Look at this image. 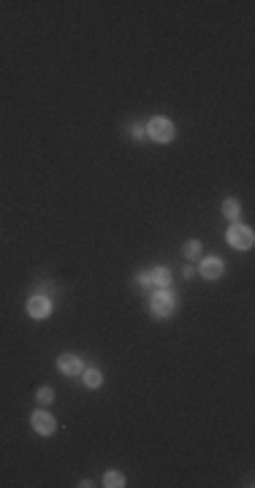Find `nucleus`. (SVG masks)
I'll list each match as a JSON object with an SVG mask.
<instances>
[{
    "instance_id": "39448f33",
    "label": "nucleus",
    "mask_w": 255,
    "mask_h": 488,
    "mask_svg": "<svg viewBox=\"0 0 255 488\" xmlns=\"http://www.w3.org/2000/svg\"><path fill=\"white\" fill-rule=\"evenodd\" d=\"M57 366H60L63 375H68V377L82 375V358L73 356V353H63V356L57 358Z\"/></svg>"
},
{
    "instance_id": "6e6552de",
    "label": "nucleus",
    "mask_w": 255,
    "mask_h": 488,
    "mask_svg": "<svg viewBox=\"0 0 255 488\" xmlns=\"http://www.w3.org/2000/svg\"><path fill=\"white\" fill-rule=\"evenodd\" d=\"M152 285H158V288H168V285H171V271L163 269V266L155 269L152 271Z\"/></svg>"
},
{
    "instance_id": "7ed1b4c3",
    "label": "nucleus",
    "mask_w": 255,
    "mask_h": 488,
    "mask_svg": "<svg viewBox=\"0 0 255 488\" xmlns=\"http://www.w3.org/2000/svg\"><path fill=\"white\" fill-rule=\"evenodd\" d=\"M228 244L236 247V250H250L252 247V231L250 228H244V225H231L228 228Z\"/></svg>"
},
{
    "instance_id": "ddd939ff",
    "label": "nucleus",
    "mask_w": 255,
    "mask_h": 488,
    "mask_svg": "<svg viewBox=\"0 0 255 488\" xmlns=\"http://www.w3.org/2000/svg\"><path fill=\"white\" fill-rule=\"evenodd\" d=\"M198 252H201V242H195V239H193V242L185 244V255H187V258H195Z\"/></svg>"
},
{
    "instance_id": "9d476101",
    "label": "nucleus",
    "mask_w": 255,
    "mask_h": 488,
    "mask_svg": "<svg viewBox=\"0 0 255 488\" xmlns=\"http://www.w3.org/2000/svg\"><path fill=\"white\" fill-rule=\"evenodd\" d=\"M223 217H228V220H236L239 217V201L236 198H228L223 204Z\"/></svg>"
},
{
    "instance_id": "f8f14e48",
    "label": "nucleus",
    "mask_w": 255,
    "mask_h": 488,
    "mask_svg": "<svg viewBox=\"0 0 255 488\" xmlns=\"http://www.w3.org/2000/svg\"><path fill=\"white\" fill-rule=\"evenodd\" d=\"M35 399H38V404H52L54 394H52V388H41L38 394H35Z\"/></svg>"
},
{
    "instance_id": "2eb2a0df",
    "label": "nucleus",
    "mask_w": 255,
    "mask_h": 488,
    "mask_svg": "<svg viewBox=\"0 0 255 488\" xmlns=\"http://www.w3.org/2000/svg\"><path fill=\"white\" fill-rule=\"evenodd\" d=\"M133 139H139V141H141V139H147V130L141 128V125H133Z\"/></svg>"
},
{
    "instance_id": "423d86ee",
    "label": "nucleus",
    "mask_w": 255,
    "mask_h": 488,
    "mask_svg": "<svg viewBox=\"0 0 255 488\" xmlns=\"http://www.w3.org/2000/svg\"><path fill=\"white\" fill-rule=\"evenodd\" d=\"M27 312H30L33 318H49V312H52V301L46 299V296H33V299L27 301Z\"/></svg>"
},
{
    "instance_id": "f257e3e1",
    "label": "nucleus",
    "mask_w": 255,
    "mask_h": 488,
    "mask_svg": "<svg viewBox=\"0 0 255 488\" xmlns=\"http://www.w3.org/2000/svg\"><path fill=\"white\" fill-rule=\"evenodd\" d=\"M144 130H147V136L152 139V141H158V144H168V141L176 136L174 122H171V120H166V117H155Z\"/></svg>"
},
{
    "instance_id": "20e7f679",
    "label": "nucleus",
    "mask_w": 255,
    "mask_h": 488,
    "mask_svg": "<svg viewBox=\"0 0 255 488\" xmlns=\"http://www.w3.org/2000/svg\"><path fill=\"white\" fill-rule=\"evenodd\" d=\"M30 420H33V428H35L41 437H49V434H54V428H57L54 418H52L49 413H44V409H35Z\"/></svg>"
},
{
    "instance_id": "1a4fd4ad",
    "label": "nucleus",
    "mask_w": 255,
    "mask_h": 488,
    "mask_svg": "<svg viewBox=\"0 0 255 488\" xmlns=\"http://www.w3.org/2000/svg\"><path fill=\"white\" fill-rule=\"evenodd\" d=\"M103 485H106V488H122V485H125V477H122V472L111 470V472L103 475Z\"/></svg>"
},
{
    "instance_id": "0eeeda50",
    "label": "nucleus",
    "mask_w": 255,
    "mask_h": 488,
    "mask_svg": "<svg viewBox=\"0 0 255 488\" xmlns=\"http://www.w3.org/2000/svg\"><path fill=\"white\" fill-rule=\"evenodd\" d=\"M223 274V261L220 258H204L201 263V277L204 280H217Z\"/></svg>"
},
{
    "instance_id": "4468645a",
    "label": "nucleus",
    "mask_w": 255,
    "mask_h": 488,
    "mask_svg": "<svg viewBox=\"0 0 255 488\" xmlns=\"http://www.w3.org/2000/svg\"><path fill=\"white\" fill-rule=\"evenodd\" d=\"M139 285L141 288H149V285H152V271H141L139 274Z\"/></svg>"
},
{
    "instance_id": "9b49d317",
    "label": "nucleus",
    "mask_w": 255,
    "mask_h": 488,
    "mask_svg": "<svg viewBox=\"0 0 255 488\" xmlns=\"http://www.w3.org/2000/svg\"><path fill=\"white\" fill-rule=\"evenodd\" d=\"M84 382H87V388H101L103 377H101V372H98V369H87V375H84Z\"/></svg>"
},
{
    "instance_id": "f03ea898",
    "label": "nucleus",
    "mask_w": 255,
    "mask_h": 488,
    "mask_svg": "<svg viewBox=\"0 0 255 488\" xmlns=\"http://www.w3.org/2000/svg\"><path fill=\"white\" fill-rule=\"evenodd\" d=\"M149 307H152V312L158 315V318H168V315L174 312V307H176V299L168 290H158L152 296V304H149Z\"/></svg>"
}]
</instances>
